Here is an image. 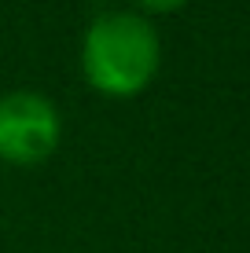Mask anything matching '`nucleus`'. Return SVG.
Listing matches in <instances>:
<instances>
[{
  "mask_svg": "<svg viewBox=\"0 0 250 253\" xmlns=\"http://www.w3.org/2000/svg\"><path fill=\"white\" fill-rule=\"evenodd\" d=\"M59 143V110L41 92L0 95V158L11 165H37Z\"/></svg>",
  "mask_w": 250,
  "mask_h": 253,
  "instance_id": "2",
  "label": "nucleus"
},
{
  "mask_svg": "<svg viewBox=\"0 0 250 253\" xmlns=\"http://www.w3.org/2000/svg\"><path fill=\"white\" fill-rule=\"evenodd\" d=\"M162 44L144 15L110 11L85 30L81 66L92 88L107 95H136L158 70Z\"/></svg>",
  "mask_w": 250,
  "mask_h": 253,
  "instance_id": "1",
  "label": "nucleus"
},
{
  "mask_svg": "<svg viewBox=\"0 0 250 253\" xmlns=\"http://www.w3.org/2000/svg\"><path fill=\"white\" fill-rule=\"evenodd\" d=\"M144 7H151V11H173V7H180L184 0H140Z\"/></svg>",
  "mask_w": 250,
  "mask_h": 253,
  "instance_id": "3",
  "label": "nucleus"
}]
</instances>
